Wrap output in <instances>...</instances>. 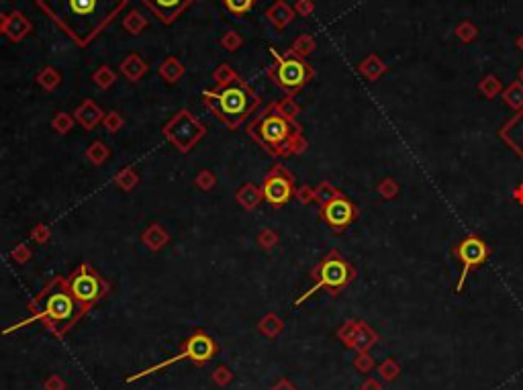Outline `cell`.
Masks as SVG:
<instances>
[{"mask_svg": "<svg viewBox=\"0 0 523 390\" xmlns=\"http://www.w3.org/2000/svg\"><path fill=\"white\" fill-rule=\"evenodd\" d=\"M127 0H39V6L80 45L92 41Z\"/></svg>", "mask_w": 523, "mask_h": 390, "instance_id": "obj_1", "label": "cell"}, {"mask_svg": "<svg viewBox=\"0 0 523 390\" xmlns=\"http://www.w3.org/2000/svg\"><path fill=\"white\" fill-rule=\"evenodd\" d=\"M80 314H82V309H80L78 301L74 299V295H72V290L68 286V280L56 278L35 299V303H33V317L27 319V323L41 319L49 327H54V329H58V327L66 329Z\"/></svg>", "mask_w": 523, "mask_h": 390, "instance_id": "obj_2", "label": "cell"}, {"mask_svg": "<svg viewBox=\"0 0 523 390\" xmlns=\"http://www.w3.org/2000/svg\"><path fill=\"white\" fill-rule=\"evenodd\" d=\"M205 100L229 127H237L258 104V96L242 80H231L223 86H217L215 90H207Z\"/></svg>", "mask_w": 523, "mask_h": 390, "instance_id": "obj_3", "label": "cell"}, {"mask_svg": "<svg viewBox=\"0 0 523 390\" xmlns=\"http://www.w3.org/2000/svg\"><path fill=\"white\" fill-rule=\"evenodd\" d=\"M250 135H254L268 152L284 154L294 135V127L276 106H272L250 125Z\"/></svg>", "mask_w": 523, "mask_h": 390, "instance_id": "obj_4", "label": "cell"}, {"mask_svg": "<svg viewBox=\"0 0 523 390\" xmlns=\"http://www.w3.org/2000/svg\"><path fill=\"white\" fill-rule=\"evenodd\" d=\"M68 286H70L74 299L78 301L82 312H86L90 305H94L98 299H102L108 288L104 284V280L88 264H82L80 268H76V272L68 278Z\"/></svg>", "mask_w": 523, "mask_h": 390, "instance_id": "obj_5", "label": "cell"}, {"mask_svg": "<svg viewBox=\"0 0 523 390\" xmlns=\"http://www.w3.org/2000/svg\"><path fill=\"white\" fill-rule=\"evenodd\" d=\"M315 278H317V284H315L305 297L315 295L319 288H327V290H332V292H338L340 288H344L349 282L351 270H349L348 264H346L338 253H332L329 257H325V260L319 264V268H317V272H315Z\"/></svg>", "mask_w": 523, "mask_h": 390, "instance_id": "obj_6", "label": "cell"}, {"mask_svg": "<svg viewBox=\"0 0 523 390\" xmlns=\"http://www.w3.org/2000/svg\"><path fill=\"white\" fill-rule=\"evenodd\" d=\"M274 54V64L270 68V76L278 82L284 90H299L305 86L311 78V70L305 62L294 60V58H280L276 51Z\"/></svg>", "mask_w": 523, "mask_h": 390, "instance_id": "obj_7", "label": "cell"}, {"mask_svg": "<svg viewBox=\"0 0 523 390\" xmlns=\"http://www.w3.org/2000/svg\"><path fill=\"white\" fill-rule=\"evenodd\" d=\"M456 255H458V260H460V264H462L460 282H458V286H456V290L460 292L462 286H464V280H466L468 272H470L472 268H478V266H483V264L487 262V257H489V245H487L480 237H466V239L458 245Z\"/></svg>", "mask_w": 523, "mask_h": 390, "instance_id": "obj_8", "label": "cell"}, {"mask_svg": "<svg viewBox=\"0 0 523 390\" xmlns=\"http://www.w3.org/2000/svg\"><path fill=\"white\" fill-rule=\"evenodd\" d=\"M262 194L264 198L274 205V207H282L290 196H292V180L288 176H284L280 170H274L266 182H264V188H262Z\"/></svg>", "mask_w": 523, "mask_h": 390, "instance_id": "obj_9", "label": "cell"}, {"mask_svg": "<svg viewBox=\"0 0 523 390\" xmlns=\"http://www.w3.org/2000/svg\"><path fill=\"white\" fill-rule=\"evenodd\" d=\"M353 217H356V211H353V207H351V203H349L348 198H342V196H338V198H332L325 207H323V219L334 227V229H344V227H348L349 223L353 221Z\"/></svg>", "mask_w": 523, "mask_h": 390, "instance_id": "obj_10", "label": "cell"}, {"mask_svg": "<svg viewBox=\"0 0 523 390\" xmlns=\"http://www.w3.org/2000/svg\"><path fill=\"white\" fill-rule=\"evenodd\" d=\"M213 352H215V343H213L207 335L196 333V335L186 343V349H184L180 356L168 360V364H170V362H180V360H184V358H190L192 362L202 364L205 360H209V358L213 356Z\"/></svg>", "mask_w": 523, "mask_h": 390, "instance_id": "obj_11", "label": "cell"}, {"mask_svg": "<svg viewBox=\"0 0 523 390\" xmlns=\"http://www.w3.org/2000/svg\"><path fill=\"white\" fill-rule=\"evenodd\" d=\"M501 137L513 148L515 154H520L523 157V111L518 113L501 131Z\"/></svg>", "mask_w": 523, "mask_h": 390, "instance_id": "obj_12", "label": "cell"}, {"mask_svg": "<svg viewBox=\"0 0 523 390\" xmlns=\"http://www.w3.org/2000/svg\"><path fill=\"white\" fill-rule=\"evenodd\" d=\"M158 14L162 21L170 23L174 19L176 14L188 4V0H146Z\"/></svg>", "mask_w": 523, "mask_h": 390, "instance_id": "obj_13", "label": "cell"}, {"mask_svg": "<svg viewBox=\"0 0 523 390\" xmlns=\"http://www.w3.org/2000/svg\"><path fill=\"white\" fill-rule=\"evenodd\" d=\"M227 10H231L233 14H244L252 8L254 0H223Z\"/></svg>", "mask_w": 523, "mask_h": 390, "instance_id": "obj_14", "label": "cell"}]
</instances>
